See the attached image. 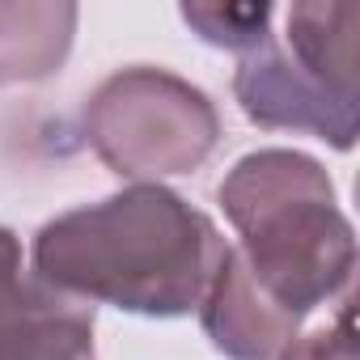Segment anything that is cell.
Listing matches in <instances>:
<instances>
[{
    "label": "cell",
    "instance_id": "5b68a950",
    "mask_svg": "<svg viewBox=\"0 0 360 360\" xmlns=\"http://www.w3.org/2000/svg\"><path fill=\"white\" fill-rule=\"evenodd\" d=\"M200 322L225 360H276L301 330V318L250 276L233 246H225V259L200 301Z\"/></svg>",
    "mask_w": 360,
    "mask_h": 360
},
{
    "label": "cell",
    "instance_id": "8fae6325",
    "mask_svg": "<svg viewBox=\"0 0 360 360\" xmlns=\"http://www.w3.org/2000/svg\"><path fill=\"white\" fill-rule=\"evenodd\" d=\"M22 276V242L13 229L0 225V284H9Z\"/></svg>",
    "mask_w": 360,
    "mask_h": 360
},
{
    "label": "cell",
    "instance_id": "277c9868",
    "mask_svg": "<svg viewBox=\"0 0 360 360\" xmlns=\"http://www.w3.org/2000/svg\"><path fill=\"white\" fill-rule=\"evenodd\" d=\"M233 98L250 123L276 131H309L339 153H347L360 131L356 98L335 94L314 72H305L276 34L242 56L233 72Z\"/></svg>",
    "mask_w": 360,
    "mask_h": 360
},
{
    "label": "cell",
    "instance_id": "30bf717a",
    "mask_svg": "<svg viewBox=\"0 0 360 360\" xmlns=\"http://www.w3.org/2000/svg\"><path fill=\"white\" fill-rule=\"evenodd\" d=\"M276 360H360L356 347V326H352V292H343L339 318L314 335H297Z\"/></svg>",
    "mask_w": 360,
    "mask_h": 360
},
{
    "label": "cell",
    "instance_id": "9c48e42d",
    "mask_svg": "<svg viewBox=\"0 0 360 360\" xmlns=\"http://www.w3.org/2000/svg\"><path fill=\"white\" fill-rule=\"evenodd\" d=\"M178 13L208 47H225L242 56L271 34V18H276L267 0H259V5H183Z\"/></svg>",
    "mask_w": 360,
    "mask_h": 360
},
{
    "label": "cell",
    "instance_id": "52a82bcc",
    "mask_svg": "<svg viewBox=\"0 0 360 360\" xmlns=\"http://www.w3.org/2000/svg\"><path fill=\"white\" fill-rule=\"evenodd\" d=\"M81 9L68 0H0V85H30L60 72Z\"/></svg>",
    "mask_w": 360,
    "mask_h": 360
},
{
    "label": "cell",
    "instance_id": "7a4b0ae2",
    "mask_svg": "<svg viewBox=\"0 0 360 360\" xmlns=\"http://www.w3.org/2000/svg\"><path fill=\"white\" fill-rule=\"evenodd\" d=\"M217 204L238 229L233 250L250 276L301 322L352 288L356 233L330 174L309 153L255 148L238 157Z\"/></svg>",
    "mask_w": 360,
    "mask_h": 360
},
{
    "label": "cell",
    "instance_id": "8992f818",
    "mask_svg": "<svg viewBox=\"0 0 360 360\" xmlns=\"http://www.w3.org/2000/svg\"><path fill=\"white\" fill-rule=\"evenodd\" d=\"M0 360H98L94 305L39 284L34 276L0 284Z\"/></svg>",
    "mask_w": 360,
    "mask_h": 360
},
{
    "label": "cell",
    "instance_id": "3957f363",
    "mask_svg": "<svg viewBox=\"0 0 360 360\" xmlns=\"http://www.w3.org/2000/svg\"><path fill=\"white\" fill-rule=\"evenodd\" d=\"M85 136L102 165L127 183H161L200 169L221 144L217 102L169 68L110 72L85 102Z\"/></svg>",
    "mask_w": 360,
    "mask_h": 360
},
{
    "label": "cell",
    "instance_id": "ba28073f",
    "mask_svg": "<svg viewBox=\"0 0 360 360\" xmlns=\"http://www.w3.org/2000/svg\"><path fill=\"white\" fill-rule=\"evenodd\" d=\"M284 51L343 98L360 102L356 89V26L360 9L347 0H297L284 13Z\"/></svg>",
    "mask_w": 360,
    "mask_h": 360
},
{
    "label": "cell",
    "instance_id": "6da1fadb",
    "mask_svg": "<svg viewBox=\"0 0 360 360\" xmlns=\"http://www.w3.org/2000/svg\"><path fill=\"white\" fill-rule=\"evenodd\" d=\"M225 238L208 212L161 183H131L98 204L51 217L30 246L34 280L140 318H183L200 309Z\"/></svg>",
    "mask_w": 360,
    "mask_h": 360
}]
</instances>
